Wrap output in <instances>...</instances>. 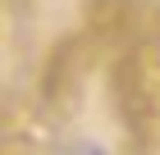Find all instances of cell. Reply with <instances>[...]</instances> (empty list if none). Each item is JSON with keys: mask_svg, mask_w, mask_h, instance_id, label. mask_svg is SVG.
Listing matches in <instances>:
<instances>
[{"mask_svg": "<svg viewBox=\"0 0 160 155\" xmlns=\"http://www.w3.org/2000/svg\"><path fill=\"white\" fill-rule=\"evenodd\" d=\"M119 105L133 137H160V32L119 64Z\"/></svg>", "mask_w": 160, "mask_h": 155, "instance_id": "obj_1", "label": "cell"}]
</instances>
